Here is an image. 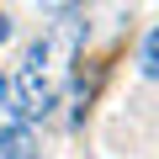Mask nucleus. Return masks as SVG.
<instances>
[{
    "mask_svg": "<svg viewBox=\"0 0 159 159\" xmlns=\"http://www.w3.org/2000/svg\"><path fill=\"white\" fill-rule=\"evenodd\" d=\"M6 37H11V16L0 11V43H6Z\"/></svg>",
    "mask_w": 159,
    "mask_h": 159,
    "instance_id": "39448f33",
    "label": "nucleus"
},
{
    "mask_svg": "<svg viewBox=\"0 0 159 159\" xmlns=\"http://www.w3.org/2000/svg\"><path fill=\"white\" fill-rule=\"evenodd\" d=\"M0 159H43L37 133H32L27 122H11L6 133H0Z\"/></svg>",
    "mask_w": 159,
    "mask_h": 159,
    "instance_id": "f03ea898",
    "label": "nucleus"
},
{
    "mask_svg": "<svg viewBox=\"0 0 159 159\" xmlns=\"http://www.w3.org/2000/svg\"><path fill=\"white\" fill-rule=\"evenodd\" d=\"M138 64H143V74H148V80H159V27L143 37V48H138Z\"/></svg>",
    "mask_w": 159,
    "mask_h": 159,
    "instance_id": "7ed1b4c3",
    "label": "nucleus"
},
{
    "mask_svg": "<svg viewBox=\"0 0 159 159\" xmlns=\"http://www.w3.org/2000/svg\"><path fill=\"white\" fill-rule=\"evenodd\" d=\"M11 122H21V117H16V101H11V80H0V133Z\"/></svg>",
    "mask_w": 159,
    "mask_h": 159,
    "instance_id": "20e7f679",
    "label": "nucleus"
},
{
    "mask_svg": "<svg viewBox=\"0 0 159 159\" xmlns=\"http://www.w3.org/2000/svg\"><path fill=\"white\" fill-rule=\"evenodd\" d=\"M80 43H85V21H58V27H48L27 48V58L11 74V101H16V117L21 122L48 117L58 106L69 74H74V58H80Z\"/></svg>",
    "mask_w": 159,
    "mask_h": 159,
    "instance_id": "f257e3e1",
    "label": "nucleus"
}]
</instances>
